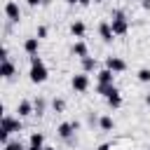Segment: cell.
<instances>
[{"label": "cell", "mask_w": 150, "mask_h": 150, "mask_svg": "<svg viewBox=\"0 0 150 150\" xmlns=\"http://www.w3.org/2000/svg\"><path fill=\"white\" fill-rule=\"evenodd\" d=\"M94 2H103V0H94Z\"/></svg>", "instance_id": "32"}, {"label": "cell", "mask_w": 150, "mask_h": 150, "mask_svg": "<svg viewBox=\"0 0 150 150\" xmlns=\"http://www.w3.org/2000/svg\"><path fill=\"white\" fill-rule=\"evenodd\" d=\"M115 75L117 73H112L110 68H101V70H96V82L98 84H115Z\"/></svg>", "instance_id": "9"}, {"label": "cell", "mask_w": 150, "mask_h": 150, "mask_svg": "<svg viewBox=\"0 0 150 150\" xmlns=\"http://www.w3.org/2000/svg\"><path fill=\"white\" fill-rule=\"evenodd\" d=\"M26 150H45V145H30V143H28V148H26Z\"/></svg>", "instance_id": "26"}, {"label": "cell", "mask_w": 150, "mask_h": 150, "mask_svg": "<svg viewBox=\"0 0 150 150\" xmlns=\"http://www.w3.org/2000/svg\"><path fill=\"white\" fill-rule=\"evenodd\" d=\"M96 150H112V143H101Z\"/></svg>", "instance_id": "24"}, {"label": "cell", "mask_w": 150, "mask_h": 150, "mask_svg": "<svg viewBox=\"0 0 150 150\" xmlns=\"http://www.w3.org/2000/svg\"><path fill=\"white\" fill-rule=\"evenodd\" d=\"M21 129H23L21 120L14 117V115H9V112H5V115H2V129H0V143H2V145L9 143V134L21 131Z\"/></svg>", "instance_id": "1"}, {"label": "cell", "mask_w": 150, "mask_h": 150, "mask_svg": "<svg viewBox=\"0 0 150 150\" xmlns=\"http://www.w3.org/2000/svg\"><path fill=\"white\" fill-rule=\"evenodd\" d=\"M38 49H40V38H38V35H33V38H26V40H23V52H26L28 56L38 54Z\"/></svg>", "instance_id": "11"}, {"label": "cell", "mask_w": 150, "mask_h": 150, "mask_svg": "<svg viewBox=\"0 0 150 150\" xmlns=\"http://www.w3.org/2000/svg\"><path fill=\"white\" fill-rule=\"evenodd\" d=\"M98 35H101V40H103L105 45H110V42L115 40V30H112L110 21H101V23H98Z\"/></svg>", "instance_id": "8"}, {"label": "cell", "mask_w": 150, "mask_h": 150, "mask_svg": "<svg viewBox=\"0 0 150 150\" xmlns=\"http://www.w3.org/2000/svg\"><path fill=\"white\" fill-rule=\"evenodd\" d=\"M84 33H87V26H84V21L75 19V21L70 23V35H73V38H84Z\"/></svg>", "instance_id": "14"}, {"label": "cell", "mask_w": 150, "mask_h": 150, "mask_svg": "<svg viewBox=\"0 0 150 150\" xmlns=\"http://www.w3.org/2000/svg\"><path fill=\"white\" fill-rule=\"evenodd\" d=\"M70 87L77 91V94H82V91H87L89 89V75L82 70V73H77V75H73L70 77Z\"/></svg>", "instance_id": "5"}, {"label": "cell", "mask_w": 150, "mask_h": 150, "mask_svg": "<svg viewBox=\"0 0 150 150\" xmlns=\"http://www.w3.org/2000/svg\"><path fill=\"white\" fill-rule=\"evenodd\" d=\"M105 68H110L112 73H124L127 70V61L122 56H105Z\"/></svg>", "instance_id": "7"}, {"label": "cell", "mask_w": 150, "mask_h": 150, "mask_svg": "<svg viewBox=\"0 0 150 150\" xmlns=\"http://www.w3.org/2000/svg\"><path fill=\"white\" fill-rule=\"evenodd\" d=\"M145 103H148V105H150V91H148V94H145Z\"/></svg>", "instance_id": "29"}, {"label": "cell", "mask_w": 150, "mask_h": 150, "mask_svg": "<svg viewBox=\"0 0 150 150\" xmlns=\"http://www.w3.org/2000/svg\"><path fill=\"white\" fill-rule=\"evenodd\" d=\"M70 54H73V56H77V59H84V56H89V47H87V42H82V40L73 42V47H70Z\"/></svg>", "instance_id": "12"}, {"label": "cell", "mask_w": 150, "mask_h": 150, "mask_svg": "<svg viewBox=\"0 0 150 150\" xmlns=\"http://www.w3.org/2000/svg\"><path fill=\"white\" fill-rule=\"evenodd\" d=\"M98 127H101L103 131H112V129H115V120H112L110 115H101V117H98Z\"/></svg>", "instance_id": "16"}, {"label": "cell", "mask_w": 150, "mask_h": 150, "mask_svg": "<svg viewBox=\"0 0 150 150\" xmlns=\"http://www.w3.org/2000/svg\"><path fill=\"white\" fill-rule=\"evenodd\" d=\"M82 61V70L84 73H94V70H98V59H94V56H84V59H80Z\"/></svg>", "instance_id": "15"}, {"label": "cell", "mask_w": 150, "mask_h": 150, "mask_svg": "<svg viewBox=\"0 0 150 150\" xmlns=\"http://www.w3.org/2000/svg\"><path fill=\"white\" fill-rule=\"evenodd\" d=\"M52 108H54V112H63V110H66V101H63L61 96H54V98H52Z\"/></svg>", "instance_id": "18"}, {"label": "cell", "mask_w": 150, "mask_h": 150, "mask_svg": "<svg viewBox=\"0 0 150 150\" xmlns=\"http://www.w3.org/2000/svg\"><path fill=\"white\" fill-rule=\"evenodd\" d=\"M77 5H80V7H89V5H91V0H80Z\"/></svg>", "instance_id": "27"}, {"label": "cell", "mask_w": 150, "mask_h": 150, "mask_svg": "<svg viewBox=\"0 0 150 150\" xmlns=\"http://www.w3.org/2000/svg\"><path fill=\"white\" fill-rule=\"evenodd\" d=\"M33 108H35V115L40 117V115H45V108H47V101H45L42 96H38V98L33 101Z\"/></svg>", "instance_id": "17"}, {"label": "cell", "mask_w": 150, "mask_h": 150, "mask_svg": "<svg viewBox=\"0 0 150 150\" xmlns=\"http://www.w3.org/2000/svg\"><path fill=\"white\" fill-rule=\"evenodd\" d=\"M141 7L143 9H150V0H141Z\"/></svg>", "instance_id": "28"}, {"label": "cell", "mask_w": 150, "mask_h": 150, "mask_svg": "<svg viewBox=\"0 0 150 150\" xmlns=\"http://www.w3.org/2000/svg\"><path fill=\"white\" fill-rule=\"evenodd\" d=\"M5 16H7L12 23H19V21H21V9H19V5H16L14 0H7V2H5Z\"/></svg>", "instance_id": "6"}, {"label": "cell", "mask_w": 150, "mask_h": 150, "mask_svg": "<svg viewBox=\"0 0 150 150\" xmlns=\"http://www.w3.org/2000/svg\"><path fill=\"white\" fill-rule=\"evenodd\" d=\"M14 73H16V66L12 63V59H2V68H0V75H2L5 80H12V77H14Z\"/></svg>", "instance_id": "13"}, {"label": "cell", "mask_w": 150, "mask_h": 150, "mask_svg": "<svg viewBox=\"0 0 150 150\" xmlns=\"http://www.w3.org/2000/svg\"><path fill=\"white\" fill-rule=\"evenodd\" d=\"M28 2V7H40L42 5V0H26Z\"/></svg>", "instance_id": "25"}, {"label": "cell", "mask_w": 150, "mask_h": 150, "mask_svg": "<svg viewBox=\"0 0 150 150\" xmlns=\"http://www.w3.org/2000/svg\"><path fill=\"white\" fill-rule=\"evenodd\" d=\"M30 145H45V136L40 131H33L30 134Z\"/></svg>", "instance_id": "19"}, {"label": "cell", "mask_w": 150, "mask_h": 150, "mask_svg": "<svg viewBox=\"0 0 150 150\" xmlns=\"http://www.w3.org/2000/svg\"><path fill=\"white\" fill-rule=\"evenodd\" d=\"M16 115H19V117H30V115H35L33 101H28V98L19 101V103H16Z\"/></svg>", "instance_id": "10"}, {"label": "cell", "mask_w": 150, "mask_h": 150, "mask_svg": "<svg viewBox=\"0 0 150 150\" xmlns=\"http://www.w3.org/2000/svg\"><path fill=\"white\" fill-rule=\"evenodd\" d=\"M66 2H68V5H77L80 0H66Z\"/></svg>", "instance_id": "30"}, {"label": "cell", "mask_w": 150, "mask_h": 150, "mask_svg": "<svg viewBox=\"0 0 150 150\" xmlns=\"http://www.w3.org/2000/svg\"><path fill=\"white\" fill-rule=\"evenodd\" d=\"M87 122H89V124H98V117H96L94 112H89V117H87Z\"/></svg>", "instance_id": "23"}, {"label": "cell", "mask_w": 150, "mask_h": 150, "mask_svg": "<svg viewBox=\"0 0 150 150\" xmlns=\"http://www.w3.org/2000/svg\"><path fill=\"white\" fill-rule=\"evenodd\" d=\"M35 35H38L40 40H42V38H47V26H38V33H35Z\"/></svg>", "instance_id": "22"}, {"label": "cell", "mask_w": 150, "mask_h": 150, "mask_svg": "<svg viewBox=\"0 0 150 150\" xmlns=\"http://www.w3.org/2000/svg\"><path fill=\"white\" fill-rule=\"evenodd\" d=\"M47 66H45V61L38 56V54H33L30 56V70H28V77H30V82L33 84H42L45 80H47Z\"/></svg>", "instance_id": "2"}, {"label": "cell", "mask_w": 150, "mask_h": 150, "mask_svg": "<svg viewBox=\"0 0 150 150\" xmlns=\"http://www.w3.org/2000/svg\"><path fill=\"white\" fill-rule=\"evenodd\" d=\"M75 131H77V129H75V124H73V122H61V124L56 127V134H59V138H61V141H66L68 145H75V143H77V138H75Z\"/></svg>", "instance_id": "4"}, {"label": "cell", "mask_w": 150, "mask_h": 150, "mask_svg": "<svg viewBox=\"0 0 150 150\" xmlns=\"http://www.w3.org/2000/svg\"><path fill=\"white\" fill-rule=\"evenodd\" d=\"M2 148H5V150H26L21 141H9V143H5Z\"/></svg>", "instance_id": "21"}, {"label": "cell", "mask_w": 150, "mask_h": 150, "mask_svg": "<svg viewBox=\"0 0 150 150\" xmlns=\"http://www.w3.org/2000/svg\"><path fill=\"white\" fill-rule=\"evenodd\" d=\"M45 150H56V148H45Z\"/></svg>", "instance_id": "31"}, {"label": "cell", "mask_w": 150, "mask_h": 150, "mask_svg": "<svg viewBox=\"0 0 150 150\" xmlns=\"http://www.w3.org/2000/svg\"><path fill=\"white\" fill-rule=\"evenodd\" d=\"M110 26H112L115 35H127L129 33V16L122 9H112L110 12Z\"/></svg>", "instance_id": "3"}, {"label": "cell", "mask_w": 150, "mask_h": 150, "mask_svg": "<svg viewBox=\"0 0 150 150\" xmlns=\"http://www.w3.org/2000/svg\"><path fill=\"white\" fill-rule=\"evenodd\" d=\"M136 77H138V82H150V68H141L136 73Z\"/></svg>", "instance_id": "20"}]
</instances>
